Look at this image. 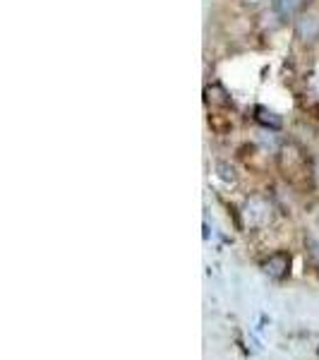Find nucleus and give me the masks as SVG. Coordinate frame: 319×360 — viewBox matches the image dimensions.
<instances>
[{
  "label": "nucleus",
  "mask_w": 319,
  "mask_h": 360,
  "mask_svg": "<svg viewBox=\"0 0 319 360\" xmlns=\"http://www.w3.org/2000/svg\"><path fill=\"white\" fill-rule=\"evenodd\" d=\"M291 34L293 41L303 49H315L319 46V13L315 8L307 10L300 17H295L291 22Z\"/></svg>",
  "instance_id": "nucleus-1"
},
{
  "label": "nucleus",
  "mask_w": 319,
  "mask_h": 360,
  "mask_svg": "<svg viewBox=\"0 0 319 360\" xmlns=\"http://www.w3.org/2000/svg\"><path fill=\"white\" fill-rule=\"evenodd\" d=\"M317 0H271L269 3V13L274 20H278L281 25H291L295 17H300L307 10L315 8Z\"/></svg>",
  "instance_id": "nucleus-2"
},
{
  "label": "nucleus",
  "mask_w": 319,
  "mask_h": 360,
  "mask_svg": "<svg viewBox=\"0 0 319 360\" xmlns=\"http://www.w3.org/2000/svg\"><path fill=\"white\" fill-rule=\"evenodd\" d=\"M242 214H245L250 226H262L271 219V205L264 197H250V200L245 202V212Z\"/></svg>",
  "instance_id": "nucleus-3"
},
{
  "label": "nucleus",
  "mask_w": 319,
  "mask_h": 360,
  "mask_svg": "<svg viewBox=\"0 0 319 360\" xmlns=\"http://www.w3.org/2000/svg\"><path fill=\"white\" fill-rule=\"evenodd\" d=\"M264 271L271 278H286V274L291 271V255L283 252V250L269 255V257H266V262H264Z\"/></svg>",
  "instance_id": "nucleus-4"
},
{
  "label": "nucleus",
  "mask_w": 319,
  "mask_h": 360,
  "mask_svg": "<svg viewBox=\"0 0 319 360\" xmlns=\"http://www.w3.org/2000/svg\"><path fill=\"white\" fill-rule=\"evenodd\" d=\"M271 0H237V5H240L242 10H247V13H259V10L269 8Z\"/></svg>",
  "instance_id": "nucleus-5"
},
{
  "label": "nucleus",
  "mask_w": 319,
  "mask_h": 360,
  "mask_svg": "<svg viewBox=\"0 0 319 360\" xmlns=\"http://www.w3.org/2000/svg\"><path fill=\"white\" fill-rule=\"evenodd\" d=\"M317 91H319V77H317Z\"/></svg>",
  "instance_id": "nucleus-6"
}]
</instances>
